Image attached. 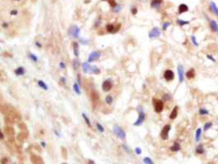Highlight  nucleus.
I'll use <instances>...</instances> for the list:
<instances>
[{
    "label": "nucleus",
    "instance_id": "nucleus-1",
    "mask_svg": "<svg viewBox=\"0 0 218 164\" xmlns=\"http://www.w3.org/2000/svg\"><path fill=\"white\" fill-rule=\"evenodd\" d=\"M137 111H138V118L137 119V121L133 123V126H141V125L144 122V120H145V112H144V109H143V108L139 105L138 108H137Z\"/></svg>",
    "mask_w": 218,
    "mask_h": 164
},
{
    "label": "nucleus",
    "instance_id": "nucleus-2",
    "mask_svg": "<svg viewBox=\"0 0 218 164\" xmlns=\"http://www.w3.org/2000/svg\"><path fill=\"white\" fill-rule=\"evenodd\" d=\"M113 130H114V133L119 137V139H124L126 138V133H125V131L122 129L119 125H117V124L114 125V126H113Z\"/></svg>",
    "mask_w": 218,
    "mask_h": 164
},
{
    "label": "nucleus",
    "instance_id": "nucleus-3",
    "mask_svg": "<svg viewBox=\"0 0 218 164\" xmlns=\"http://www.w3.org/2000/svg\"><path fill=\"white\" fill-rule=\"evenodd\" d=\"M152 101H153V105H154V108H155V112L157 113H160L163 111L164 108V103L162 100L160 99H156V98H152Z\"/></svg>",
    "mask_w": 218,
    "mask_h": 164
},
{
    "label": "nucleus",
    "instance_id": "nucleus-4",
    "mask_svg": "<svg viewBox=\"0 0 218 164\" xmlns=\"http://www.w3.org/2000/svg\"><path fill=\"white\" fill-rule=\"evenodd\" d=\"M68 34L73 38H78L80 34V28L76 25H73L70 26L69 30H68Z\"/></svg>",
    "mask_w": 218,
    "mask_h": 164
},
{
    "label": "nucleus",
    "instance_id": "nucleus-5",
    "mask_svg": "<svg viewBox=\"0 0 218 164\" xmlns=\"http://www.w3.org/2000/svg\"><path fill=\"white\" fill-rule=\"evenodd\" d=\"M113 85H114L113 80L111 79H106L105 80H104V82L102 83V89H103V91L109 92L110 89H112Z\"/></svg>",
    "mask_w": 218,
    "mask_h": 164
},
{
    "label": "nucleus",
    "instance_id": "nucleus-6",
    "mask_svg": "<svg viewBox=\"0 0 218 164\" xmlns=\"http://www.w3.org/2000/svg\"><path fill=\"white\" fill-rule=\"evenodd\" d=\"M171 129V126L170 125H166L165 126L163 127V129L161 130L160 132V137L161 139H164V140H166L169 138V132Z\"/></svg>",
    "mask_w": 218,
    "mask_h": 164
},
{
    "label": "nucleus",
    "instance_id": "nucleus-7",
    "mask_svg": "<svg viewBox=\"0 0 218 164\" xmlns=\"http://www.w3.org/2000/svg\"><path fill=\"white\" fill-rule=\"evenodd\" d=\"M101 56V52L100 51H94L91 53H90V55L88 57V62H93L95 61L98 60Z\"/></svg>",
    "mask_w": 218,
    "mask_h": 164
},
{
    "label": "nucleus",
    "instance_id": "nucleus-8",
    "mask_svg": "<svg viewBox=\"0 0 218 164\" xmlns=\"http://www.w3.org/2000/svg\"><path fill=\"white\" fill-rule=\"evenodd\" d=\"M30 159H31V162H32V164H44L43 158L40 156H39V155L32 154L31 157H30Z\"/></svg>",
    "mask_w": 218,
    "mask_h": 164
},
{
    "label": "nucleus",
    "instance_id": "nucleus-9",
    "mask_svg": "<svg viewBox=\"0 0 218 164\" xmlns=\"http://www.w3.org/2000/svg\"><path fill=\"white\" fill-rule=\"evenodd\" d=\"M120 27H121V24H119L118 26L113 25V24H109V25L106 26V30L108 32L114 34V33L118 32L119 31V29H120Z\"/></svg>",
    "mask_w": 218,
    "mask_h": 164
},
{
    "label": "nucleus",
    "instance_id": "nucleus-10",
    "mask_svg": "<svg viewBox=\"0 0 218 164\" xmlns=\"http://www.w3.org/2000/svg\"><path fill=\"white\" fill-rule=\"evenodd\" d=\"M177 71H178V76H179V80L180 82H183L184 80V70L183 65L179 64L177 67Z\"/></svg>",
    "mask_w": 218,
    "mask_h": 164
},
{
    "label": "nucleus",
    "instance_id": "nucleus-11",
    "mask_svg": "<svg viewBox=\"0 0 218 164\" xmlns=\"http://www.w3.org/2000/svg\"><path fill=\"white\" fill-rule=\"evenodd\" d=\"M160 35V31L158 27H154L152 28L151 31L149 32L148 34V37L150 39H153V38H156L159 37Z\"/></svg>",
    "mask_w": 218,
    "mask_h": 164
},
{
    "label": "nucleus",
    "instance_id": "nucleus-12",
    "mask_svg": "<svg viewBox=\"0 0 218 164\" xmlns=\"http://www.w3.org/2000/svg\"><path fill=\"white\" fill-rule=\"evenodd\" d=\"M164 78H165L167 81H171L173 80L175 78V73L173 72L171 70H166L164 73Z\"/></svg>",
    "mask_w": 218,
    "mask_h": 164
},
{
    "label": "nucleus",
    "instance_id": "nucleus-13",
    "mask_svg": "<svg viewBox=\"0 0 218 164\" xmlns=\"http://www.w3.org/2000/svg\"><path fill=\"white\" fill-rule=\"evenodd\" d=\"M91 99L93 104L97 103L98 101H99V94H98L96 91L92 90L91 92Z\"/></svg>",
    "mask_w": 218,
    "mask_h": 164
},
{
    "label": "nucleus",
    "instance_id": "nucleus-14",
    "mask_svg": "<svg viewBox=\"0 0 218 164\" xmlns=\"http://www.w3.org/2000/svg\"><path fill=\"white\" fill-rule=\"evenodd\" d=\"M186 77L189 80H191V79H193L196 76V73H195V70L194 68H190V69L189 70L186 72Z\"/></svg>",
    "mask_w": 218,
    "mask_h": 164
},
{
    "label": "nucleus",
    "instance_id": "nucleus-15",
    "mask_svg": "<svg viewBox=\"0 0 218 164\" xmlns=\"http://www.w3.org/2000/svg\"><path fill=\"white\" fill-rule=\"evenodd\" d=\"M209 25H210V28L211 30L213 32L215 33H217L218 32V25L216 21L214 20H211L210 21V23H209Z\"/></svg>",
    "mask_w": 218,
    "mask_h": 164
},
{
    "label": "nucleus",
    "instance_id": "nucleus-16",
    "mask_svg": "<svg viewBox=\"0 0 218 164\" xmlns=\"http://www.w3.org/2000/svg\"><path fill=\"white\" fill-rule=\"evenodd\" d=\"M4 133L8 135L13 136L15 134V130L12 126H5L4 127Z\"/></svg>",
    "mask_w": 218,
    "mask_h": 164
},
{
    "label": "nucleus",
    "instance_id": "nucleus-17",
    "mask_svg": "<svg viewBox=\"0 0 218 164\" xmlns=\"http://www.w3.org/2000/svg\"><path fill=\"white\" fill-rule=\"evenodd\" d=\"M178 106H175L174 108H173L172 112H171V114H170V119H171V120H174V119H175L176 117H177V115H178Z\"/></svg>",
    "mask_w": 218,
    "mask_h": 164
},
{
    "label": "nucleus",
    "instance_id": "nucleus-18",
    "mask_svg": "<svg viewBox=\"0 0 218 164\" xmlns=\"http://www.w3.org/2000/svg\"><path fill=\"white\" fill-rule=\"evenodd\" d=\"M73 53L75 57H78L79 56V46H78V43L77 42H73Z\"/></svg>",
    "mask_w": 218,
    "mask_h": 164
},
{
    "label": "nucleus",
    "instance_id": "nucleus-19",
    "mask_svg": "<svg viewBox=\"0 0 218 164\" xmlns=\"http://www.w3.org/2000/svg\"><path fill=\"white\" fill-rule=\"evenodd\" d=\"M189 11V7L186 4H180L179 6V13L182 14L184 13H186V12Z\"/></svg>",
    "mask_w": 218,
    "mask_h": 164
},
{
    "label": "nucleus",
    "instance_id": "nucleus-20",
    "mask_svg": "<svg viewBox=\"0 0 218 164\" xmlns=\"http://www.w3.org/2000/svg\"><path fill=\"white\" fill-rule=\"evenodd\" d=\"M82 71L84 73H89L90 72V69H91V66L88 62H83L82 64Z\"/></svg>",
    "mask_w": 218,
    "mask_h": 164
},
{
    "label": "nucleus",
    "instance_id": "nucleus-21",
    "mask_svg": "<svg viewBox=\"0 0 218 164\" xmlns=\"http://www.w3.org/2000/svg\"><path fill=\"white\" fill-rule=\"evenodd\" d=\"M162 2H163V0H151V8H158L160 6Z\"/></svg>",
    "mask_w": 218,
    "mask_h": 164
},
{
    "label": "nucleus",
    "instance_id": "nucleus-22",
    "mask_svg": "<svg viewBox=\"0 0 218 164\" xmlns=\"http://www.w3.org/2000/svg\"><path fill=\"white\" fill-rule=\"evenodd\" d=\"M14 72L17 76H23L25 74V69L22 67H19L14 71Z\"/></svg>",
    "mask_w": 218,
    "mask_h": 164
},
{
    "label": "nucleus",
    "instance_id": "nucleus-23",
    "mask_svg": "<svg viewBox=\"0 0 218 164\" xmlns=\"http://www.w3.org/2000/svg\"><path fill=\"white\" fill-rule=\"evenodd\" d=\"M91 74H100V70L96 66H91V69H90V72Z\"/></svg>",
    "mask_w": 218,
    "mask_h": 164
},
{
    "label": "nucleus",
    "instance_id": "nucleus-24",
    "mask_svg": "<svg viewBox=\"0 0 218 164\" xmlns=\"http://www.w3.org/2000/svg\"><path fill=\"white\" fill-rule=\"evenodd\" d=\"M210 9L213 13H215L218 17V8L216 7V4H215L213 2H211L210 4Z\"/></svg>",
    "mask_w": 218,
    "mask_h": 164
},
{
    "label": "nucleus",
    "instance_id": "nucleus-25",
    "mask_svg": "<svg viewBox=\"0 0 218 164\" xmlns=\"http://www.w3.org/2000/svg\"><path fill=\"white\" fill-rule=\"evenodd\" d=\"M27 133H25V131L24 132H21L20 134H18L17 135V139H18L19 141H23L24 139L27 138Z\"/></svg>",
    "mask_w": 218,
    "mask_h": 164
},
{
    "label": "nucleus",
    "instance_id": "nucleus-26",
    "mask_svg": "<svg viewBox=\"0 0 218 164\" xmlns=\"http://www.w3.org/2000/svg\"><path fill=\"white\" fill-rule=\"evenodd\" d=\"M82 116L83 119H84L85 122L86 123V125H87V126H88L89 127H91V121H90V119H89V117H87V116H86V113L82 112Z\"/></svg>",
    "mask_w": 218,
    "mask_h": 164
},
{
    "label": "nucleus",
    "instance_id": "nucleus-27",
    "mask_svg": "<svg viewBox=\"0 0 218 164\" xmlns=\"http://www.w3.org/2000/svg\"><path fill=\"white\" fill-rule=\"evenodd\" d=\"M180 149V144H179V143H177V142H175V144L171 147V150L173 151V152H177V151H179Z\"/></svg>",
    "mask_w": 218,
    "mask_h": 164
},
{
    "label": "nucleus",
    "instance_id": "nucleus-28",
    "mask_svg": "<svg viewBox=\"0 0 218 164\" xmlns=\"http://www.w3.org/2000/svg\"><path fill=\"white\" fill-rule=\"evenodd\" d=\"M38 85L40 86V88H42L43 89H44V90H48V89H49V87H48V85L44 83L43 80H38Z\"/></svg>",
    "mask_w": 218,
    "mask_h": 164
},
{
    "label": "nucleus",
    "instance_id": "nucleus-29",
    "mask_svg": "<svg viewBox=\"0 0 218 164\" xmlns=\"http://www.w3.org/2000/svg\"><path fill=\"white\" fill-rule=\"evenodd\" d=\"M73 89L77 94L80 95L81 94H82V92H81V89H80V85H79L78 83H75V84L73 85Z\"/></svg>",
    "mask_w": 218,
    "mask_h": 164
},
{
    "label": "nucleus",
    "instance_id": "nucleus-30",
    "mask_svg": "<svg viewBox=\"0 0 218 164\" xmlns=\"http://www.w3.org/2000/svg\"><path fill=\"white\" fill-rule=\"evenodd\" d=\"M201 135H202V129L201 128H198V130H196V135H195V140L197 142L199 141Z\"/></svg>",
    "mask_w": 218,
    "mask_h": 164
},
{
    "label": "nucleus",
    "instance_id": "nucleus-31",
    "mask_svg": "<svg viewBox=\"0 0 218 164\" xmlns=\"http://www.w3.org/2000/svg\"><path fill=\"white\" fill-rule=\"evenodd\" d=\"M73 68L74 70H77L80 67V62L78 59H74L73 62Z\"/></svg>",
    "mask_w": 218,
    "mask_h": 164
},
{
    "label": "nucleus",
    "instance_id": "nucleus-32",
    "mask_svg": "<svg viewBox=\"0 0 218 164\" xmlns=\"http://www.w3.org/2000/svg\"><path fill=\"white\" fill-rule=\"evenodd\" d=\"M61 153H62V157H64V159H67L68 158V151L67 149L65 148L64 147H62L61 148Z\"/></svg>",
    "mask_w": 218,
    "mask_h": 164
},
{
    "label": "nucleus",
    "instance_id": "nucleus-33",
    "mask_svg": "<svg viewBox=\"0 0 218 164\" xmlns=\"http://www.w3.org/2000/svg\"><path fill=\"white\" fill-rule=\"evenodd\" d=\"M199 114L201 116H203V115H208L209 111L207 108H201L199 109Z\"/></svg>",
    "mask_w": 218,
    "mask_h": 164
},
{
    "label": "nucleus",
    "instance_id": "nucleus-34",
    "mask_svg": "<svg viewBox=\"0 0 218 164\" xmlns=\"http://www.w3.org/2000/svg\"><path fill=\"white\" fill-rule=\"evenodd\" d=\"M143 162H144L145 164H155L153 161H152V159L150 158L149 157H144V158H143Z\"/></svg>",
    "mask_w": 218,
    "mask_h": 164
},
{
    "label": "nucleus",
    "instance_id": "nucleus-35",
    "mask_svg": "<svg viewBox=\"0 0 218 164\" xmlns=\"http://www.w3.org/2000/svg\"><path fill=\"white\" fill-rule=\"evenodd\" d=\"M203 152H204V149H203V148H202V145L199 144L196 148V153L198 154H202V153H203Z\"/></svg>",
    "mask_w": 218,
    "mask_h": 164
},
{
    "label": "nucleus",
    "instance_id": "nucleus-36",
    "mask_svg": "<svg viewBox=\"0 0 218 164\" xmlns=\"http://www.w3.org/2000/svg\"><path fill=\"white\" fill-rule=\"evenodd\" d=\"M177 23H178L180 26H185V25H189V22H188V21H184V20L179 19V20H177Z\"/></svg>",
    "mask_w": 218,
    "mask_h": 164
},
{
    "label": "nucleus",
    "instance_id": "nucleus-37",
    "mask_svg": "<svg viewBox=\"0 0 218 164\" xmlns=\"http://www.w3.org/2000/svg\"><path fill=\"white\" fill-rule=\"evenodd\" d=\"M211 126H212V122H211V121L207 122V123H205V124H204V126H203V130H207L210 129V128H211Z\"/></svg>",
    "mask_w": 218,
    "mask_h": 164
},
{
    "label": "nucleus",
    "instance_id": "nucleus-38",
    "mask_svg": "<svg viewBox=\"0 0 218 164\" xmlns=\"http://www.w3.org/2000/svg\"><path fill=\"white\" fill-rule=\"evenodd\" d=\"M105 103L107 104H111L113 103V97L111 95H107L105 97Z\"/></svg>",
    "mask_w": 218,
    "mask_h": 164
},
{
    "label": "nucleus",
    "instance_id": "nucleus-39",
    "mask_svg": "<svg viewBox=\"0 0 218 164\" xmlns=\"http://www.w3.org/2000/svg\"><path fill=\"white\" fill-rule=\"evenodd\" d=\"M29 58H31L33 62H36L38 61V58H37V56H36V55H35L34 53H30V54H29Z\"/></svg>",
    "mask_w": 218,
    "mask_h": 164
},
{
    "label": "nucleus",
    "instance_id": "nucleus-40",
    "mask_svg": "<svg viewBox=\"0 0 218 164\" xmlns=\"http://www.w3.org/2000/svg\"><path fill=\"white\" fill-rule=\"evenodd\" d=\"M96 128H97V130L100 131V133H103L104 131V128L103 127V126L101 124H100V123H96Z\"/></svg>",
    "mask_w": 218,
    "mask_h": 164
},
{
    "label": "nucleus",
    "instance_id": "nucleus-41",
    "mask_svg": "<svg viewBox=\"0 0 218 164\" xmlns=\"http://www.w3.org/2000/svg\"><path fill=\"white\" fill-rule=\"evenodd\" d=\"M170 26H171V22H164V23H163V25H162V29H163V31H166L167 28H168Z\"/></svg>",
    "mask_w": 218,
    "mask_h": 164
},
{
    "label": "nucleus",
    "instance_id": "nucleus-42",
    "mask_svg": "<svg viewBox=\"0 0 218 164\" xmlns=\"http://www.w3.org/2000/svg\"><path fill=\"white\" fill-rule=\"evenodd\" d=\"M191 40H192V42H193V45H195V46H198V41H197L196 37L194 36V35H192V36H191Z\"/></svg>",
    "mask_w": 218,
    "mask_h": 164
},
{
    "label": "nucleus",
    "instance_id": "nucleus-43",
    "mask_svg": "<svg viewBox=\"0 0 218 164\" xmlns=\"http://www.w3.org/2000/svg\"><path fill=\"white\" fill-rule=\"evenodd\" d=\"M120 10H121V6H119V4L116 5L115 8H113V11H114L115 13H119Z\"/></svg>",
    "mask_w": 218,
    "mask_h": 164
},
{
    "label": "nucleus",
    "instance_id": "nucleus-44",
    "mask_svg": "<svg viewBox=\"0 0 218 164\" xmlns=\"http://www.w3.org/2000/svg\"><path fill=\"white\" fill-rule=\"evenodd\" d=\"M109 3H110V5L112 7V8H115V6L117 5V3H116L115 0H109Z\"/></svg>",
    "mask_w": 218,
    "mask_h": 164
},
{
    "label": "nucleus",
    "instance_id": "nucleus-45",
    "mask_svg": "<svg viewBox=\"0 0 218 164\" xmlns=\"http://www.w3.org/2000/svg\"><path fill=\"white\" fill-rule=\"evenodd\" d=\"M80 43H82V44H85V45H87L88 44V40H86V39H80Z\"/></svg>",
    "mask_w": 218,
    "mask_h": 164
},
{
    "label": "nucleus",
    "instance_id": "nucleus-46",
    "mask_svg": "<svg viewBox=\"0 0 218 164\" xmlns=\"http://www.w3.org/2000/svg\"><path fill=\"white\" fill-rule=\"evenodd\" d=\"M169 99H171V95H170V94H166L163 95V100H164V101H167V100H169Z\"/></svg>",
    "mask_w": 218,
    "mask_h": 164
},
{
    "label": "nucleus",
    "instance_id": "nucleus-47",
    "mask_svg": "<svg viewBox=\"0 0 218 164\" xmlns=\"http://www.w3.org/2000/svg\"><path fill=\"white\" fill-rule=\"evenodd\" d=\"M8 162V157H3L1 159V164H7Z\"/></svg>",
    "mask_w": 218,
    "mask_h": 164
},
{
    "label": "nucleus",
    "instance_id": "nucleus-48",
    "mask_svg": "<svg viewBox=\"0 0 218 164\" xmlns=\"http://www.w3.org/2000/svg\"><path fill=\"white\" fill-rule=\"evenodd\" d=\"M135 153L138 154V155H140L142 153V149L141 148H140L139 147H137L136 148H135Z\"/></svg>",
    "mask_w": 218,
    "mask_h": 164
},
{
    "label": "nucleus",
    "instance_id": "nucleus-49",
    "mask_svg": "<svg viewBox=\"0 0 218 164\" xmlns=\"http://www.w3.org/2000/svg\"><path fill=\"white\" fill-rule=\"evenodd\" d=\"M131 12H132L133 15H136L137 13H138V9H137V8H133L132 10H131Z\"/></svg>",
    "mask_w": 218,
    "mask_h": 164
},
{
    "label": "nucleus",
    "instance_id": "nucleus-50",
    "mask_svg": "<svg viewBox=\"0 0 218 164\" xmlns=\"http://www.w3.org/2000/svg\"><path fill=\"white\" fill-rule=\"evenodd\" d=\"M207 58L209 59V60H211L212 62H216V60H215V58H214L213 57L211 56V55H209V54H207Z\"/></svg>",
    "mask_w": 218,
    "mask_h": 164
},
{
    "label": "nucleus",
    "instance_id": "nucleus-51",
    "mask_svg": "<svg viewBox=\"0 0 218 164\" xmlns=\"http://www.w3.org/2000/svg\"><path fill=\"white\" fill-rule=\"evenodd\" d=\"M60 82L62 83V84H66V78L65 77H61L60 78Z\"/></svg>",
    "mask_w": 218,
    "mask_h": 164
},
{
    "label": "nucleus",
    "instance_id": "nucleus-52",
    "mask_svg": "<svg viewBox=\"0 0 218 164\" xmlns=\"http://www.w3.org/2000/svg\"><path fill=\"white\" fill-rule=\"evenodd\" d=\"M122 147H123V148H124V150H126V151L128 152V153H129V152H130V150L128 149V146H126L125 144H123V145H122Z\"/></svg>",
    "mask_w": 218,
    "mask_h": 164
},
{
    "label": "nucleus",
    "instance_id": "nucleus-53",
    "mask_svg": "<svg viewBox=\"0 0 218 164\" xmlns=\"http://www.w3.org/2000/svg\"><path fill=\"white\" fill-rule=\"evenodd\" d=\"M59 67H60L61 69H64V68H65V64H64V62H61L60 63H59Z\"/></svg>",
    "mask_w": 218,
    "mask_h": 164
},
{
    "label": "nucleus",
    "instance_id": "nucleus-54",
    "mask_svg": "<svg viewBox=\"0 0 218 164\" xmlns=\"http://www.w3.org/2000/svg\"><path fill=\"white\" fill-rule=\"evenodd\" d=\"M77 82H78V84H79V85H82V82H81V76H80V75L78 74V75H77Z\"/></svg>",
    "mask_w": 218,
    "mask_h": 164
},
{
    "label": "nucleus",
    "instance_id": "nucleus-55",
    "mask_svg": "<svg viewBox=\"0 0 218 164\" xmlns=\"http://www.w3.org/2000/svg\"><path fill=\"white\" fill-rule=\"evenodd\" d=\"M11 14H12V15H17V10L11 11Z\"/></svg>",
    "mask_w": 218,
    "mask_h": 164
},
{
    "label": "nucleus",
    "instance_id": "nucleus-56",
    "mask_svg": "<svg viewBox=\"0 0 218 164\" xmlns=\"http://www.w3.org/2000/svg\"><path fill=\"white\" fill-rule=\"evenodd\" d=\"M35 45H36L37 47H39V48H41L42 47V45H41V44L39 43V42H35Z\"/></svg>",
    "mask_w": 218,
    "mask_h": 164
},
{
    "label": "nucleus",
    "instance_id": "nucleus-57",
    "mask_svg": "<svg viewBox=\"0 0 218 164\" xmlns=\"http://www.w3.org/2000/svg\"><path fill=\"white\" fill-rule=\"evenodd\" d=\"M40 144H41V146H42L43 148H44V147H45V146H46V144H45V143H44V141L41 142V143H40Z\"/></svg>",
    "mask_w": 218,
    "mask_h": 164
},
{
    "label": "nucleus",
    "instance_id": "nucleus-58",
    "mask_svg": "<svg viewBox=\"0 0 218 164\" xmlns=\"http://www.w3.org/2000/svg\"><path fill=\"white\" fill-rule=\"evenodd\" d=\"M87 164H95V162L93 160H89L88 161V162H87Z\"/></svg>",
    "mask_w": 218,
    "mask_h": 164
},
{
    "label": "nucleus",
    "instance_id": "nucleus-59",
    "mask_svg": "<svg viewBox=\"0 0 218 164\" xmlns=\"http://www.w3.org/2000/svg\"><path fill=\"white\" fill-rule=\"evenodd\" d=\"M3 27H8V24L4 22V24H3Z\"/></svg>",
    "mask_w": 218,
    "mask_h": 164
},
{
    "label": "nucleus",
    "instance_id": "nucleus-60",
    "mask_svg": "<svg viewBox=\"0 0 218 164\" xmlns=\"http://www.w3.org/2000/svg\"><path fill=\"white\" fill-rule=\"evenodd\" d=\"M0 135H1V139H4V133H3L2 131H1V134H0Z\"/></svg>",
    "mask_w": 218,
    "mask_h": 164
},
{
    "label": "nucleus",
    "instance_id": "nucleus-61",
    "mask_svg": "<svg viewBox=\"0 0 218 164\" xmlns=\"http://www.w3.org/2000/svg\"><path fill=\"white\" fill-rule=\"evenodd\" d=\"M55 133L56 134V135H57V136L60 137V135H59V133H58V132H57V131H56V130H55Z\"/></svg>",
    "mask_w": 218,
    "mask_h": 164
},
{
    "label": "nucleus",
    "instance_id": "nucleus-62",
    "mask_svg": "<svg viewBox=\"0 0 218 164\" xmlns=\"http://www.w3.org/2000/svg\"><path fill=\"white\" fill-rule=\"evenodd\" d=\"M102 1H105V0H102Z\"/></svg>",
    "mask_w": 218,
    "mask_h": 164
},
{
    "label": "nucleus",
    "instance_id": "nucleus-63",
    "mask_svg": "<svg viewBox=\"0 0 218 164\" xmlns=\"http://www.w3.org/2000/svg\"><path fill=\"white\" fill-rule=\"evenodd\" d=\"M63 164H66V163H63Z\"/></svg>",
    "mask_w": 218,
    "mask_h": 164
},
{
    "label": "nucleus",
    "instance_id": "nucleus-64",
    "mask_svg": "<svg viewBox=\"0 0 218 164\" xmlns=\"http://www.w3.org/2000/svg\"><path fill=\"white\" fill-rule=\"evenodd\" d=\"M13 164H16V163H13Z\"/></svg>",
    "mask_w": 218,
    "mask_h": 164
}]
</instances>
